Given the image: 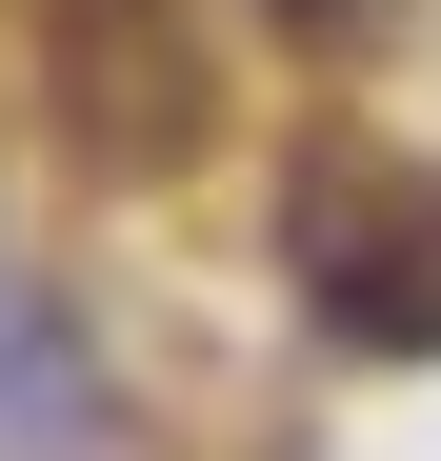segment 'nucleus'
<instances>
[{
  "mask_svg": "<svg viewBox=\"0 0 441 461\" xmlns=\"http://www.w3.org/2000/svg\"><path fill=\"white\" fill-rule=\"evenodd\" d=\"M281 281L341 361H441V181L421 161H302L281 181Z\"/></svg>",
  "mask_w": 441,
  "mask_h": 461,
  "instance_id": "nucleus-1",
  "label": "nucleus"
},
{
  "mask_svg": "<svg viewBox=\"0 0 441 461\" xmlns=\"http://www.w3.org/2000/svg\"><path fill=\"white\" fill-rule=\"evenodd\" d=\"M40 21H60V121H81L101 161H181V140H201L181 0H40Z\"/></svg>",
  "mask_w": 441,
  "mask_h": 461,
  "instance_id": "nucleus-2",
  "label": "nucleus"
},
{
  "mask_svg": "<svg viewBox=\"0 0 441 461\" xmlns=\"http://www.w3.org/2000/svg\"><path fill=\"white\" fill-rule=\"evenodd\" d=\"M0 461H121V381L60 301H0Z\"/></svg>",
  "mask_w": 441,
  "mask_h": 461,
  "instance_id": "nucleus-3",
  "label": "nucleus"
}]
</instances>
